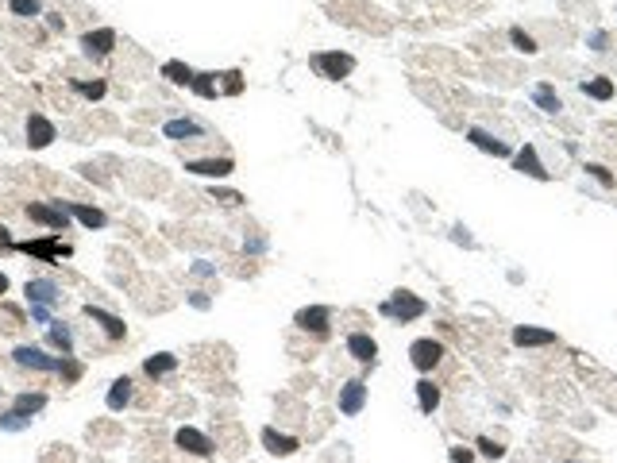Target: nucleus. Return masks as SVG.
<instances>
[{
  "label": "nucleus",
  "instance_id": "5",
  "mask_svg": "<svg viewBox=\"0 0 617 463\" xmlns=\"http://www.w3.org/2000/svg\"><path fill=\"white\" fill-rule=\"evenodd\" d=\"M409 359H413L417 371H432V367L444 359V344H440V340H413Z\"/></svg>",
  "mask_w": 617,
  "mask_h": 463
},
{
  "label": "nucleus",
  "instance_id": "9",
  "mask_svg": "<svg viewBox=\"0 0 617 463\" xmlns=\"http://www.w3.org/2000/svg\"><path fill=\"white\" fill-rule=\"evenodd\" d=\"M12 359H16L20 367H31V371H46V375H51V371H58V359H54V355H46L43 347H31V344L16 347V352H12Z\"/></svg>",
  "mask_w": 617,
  "mask_h": 463
},
{
  "label": "nucleus",
  "instance_id": "4",
  "mask_svg": "<svg viewBox=\"0 0 617 463\" xmlns=\"http://www.w3.org/2000/svg\"><path fill=\"white\" fill-rule=\"evenodd\" d=\"M24 255H35V259H43V263H54L58 255H70V243H62L58 235H46V240H24V243H16Z\"/></svg>",
  "mask_w": 617,
  "mask_h": 463
},
{
  "label": "nucleus",
  "instance_id": "32",
  "mask_svg": "<svg viewBox=\"0 0 617 463\" xmlns=\"http://www.w3.org/2000/svg\"><path fill=\"white\" fill-rule=\"evenodd\" d=\"M8 8H12L16 16H27V20L43 12V8H39V0H8Z\"/></svg>",
  "mask_w": 617,
  "mask_h": 463
},
{
  "label": "nucleus",
  "instance_id": "17",
  "mask_svg": "<svg viewBox=\"0 0 617 463\" xmlns=\"http://www.w3.org/2000/svg\"><path fill=\"white\" fill-rule=\"evenodd\" d=\"M262 448H267L270 456H293L301 444L293 437H286V432H278V429H262Z\"/></svg>",
  "mask_w": 617,
  "mask_h": 463
},
{
  "label": "nucleus",
  "instance_id": "7",
  "mask_svg": "<svg viewBox=\"0 0 617 463\" xmlns=\"http://www.w3.org/2000/svg\"><path fill=\"white\" fill-rule=\"evenodd\" d=\"M328 320L332 313L325 305H309V309H297V317H293V325L301 328V332H312V336H328Z\"/></svg>",
  "mask_w": 617,
  "mask_h": 463
},
{
  "label": "nucleus",
  "instance_id": "22",
  "mask_svg": "<svg viewBox=\"0 0 617 463\" xmlns=\"http://www.w3.org/2000/svg\"><path fill=\"white\" fill-rule=\"evenodd\" d=\"M533 101H536L540 112H548V116H556V112L564 108V101H559V93L552 89V85H536V89H533Z\"/></svg>",
  "mask_w": 617,
  "mask_h": 463
},
{
  "label": "nucleus",
  "instance_id": "45",
  "mask_svg": "<svg viewBox=\"0 0 617 463\" xmlns=\"http://www.w3.org/2000/svg\"><path fill=\"white\" fill-rule=\"evenodd\" d=\"M567 463H575V459H567Z\"/></svg>",
  "mask_w": 617,
  "mask_h": 463
},
{
  "label": "nucleus",
  "instance_id": "30",
  "mask_svg": "<svg viewBox=\"0 0 617 463\" xmlns=\"http://www.w3.org/2000/svg\"><path fill=\"white\" fill-rule=\"evenodd\" d=\"M583 93H586V97H594V101H610L613 97V81L610 78H594V81L583 85Z\"/></svg>",
  "mask_w": 617,
  "mask_h": 463
},
{
  "label": "nucleus",
  "instance_id": "3",
  "mask_svg": "<svg viewBox=\"0 0 617 463\" xmlns=\"http://www.w3.org/2000/svg\"><path fill=\"white\" fill-rule=\"evenodd\" d=\"M312 66H317L325 78L340 81V78H347V73L355 70V58H351V54H340V51H320V54H312Z\"/></svg>",
  "mask_w": 617,
  "mask_h": 463
},
{
  "label": "nucleus",
  "instance_id": "38",
  "mask_svg": "<svg viewBox=\"0 0 617 463\" xmlns=\"http://www.w3.org/2000/svg\"><path fill=\"white\" fill-rule=\"evenodd\" d=\"M213 197H216L220 205H240V201H243V197H240V193H232V190H213Z\"/></svg>",
  "mask_w": 617,
  "mask_h": 463
},
{
  "label": "nucleus",
  "instance_id": "18",
  "mask_svg": "<svg viewBox=\"0 0 617 463\" xmlns=\"http://www.w3.org/2000/svg\"><path fill=\"white\" fill-rule=\"evenodd\" d=\"M514 166L521 170V174H533V178H540V182L548 178V170H544V163L536 158V147H533V143H525V147L517 151V155H514Z\"/></svg>",
  "mask_w": 617,
  "mask_h": 463
},
{
  "label": "nucleus",
  "instance_id": "40",
  "mask_svg": "<svg viewBox=\"0 0 617 463\" xmlns=\"http://www.w3.org/2000/svg\"><path fill=\"white\" fill-rule=\"evenodd\" d=\"M224 93H240V73H228V85H224Z\"/></svg>",
  "mask_w": 617,
  "mask_h": 463
},
{
  "label": "nucleus",
  "instance_id": "8",
  "mask_svg": "<svg viewBox=\"0 0 617 463\" xmlns=\"http://www.w3.org/2000/svg\"><path fill=\"white\" fill-rule=\"evenodd\" d=\"M174 444H178L182 452H189V456H201V459H205V456H213V452H216V444L208 440L201 429H189V424H185V429H178Z\"/></svg>",
  "mask_w": 617,
  "mask_h": 463
},
{
  "label": "nucleus",
  "instance_id": "12",
  "mask_svg": "<svg viewBox=\"0 0 617 463\" xmlns=\"http://www.w3.org/2000/svg\"><path fill=\"white\" fill-rule=\"evenodd\" d=\"M112 46H116V31H112V27H101V31H85L81 35V51L89 54V58H104Z\"/></svg>",
  "mask_w": 617,
  "mask_h": 463
},
{
  "label": "nucleus",
  "instance_id": "27",
  "mask_svg": "<svg viewBox=\"0 0 617 463\" xmlns=\"http://www.w3.org/2000/svg\"><path fill=\"white\" fill-rule=\"evenodd\" d=\"M163 78H170L174 85H193V78H197V73L189 70L185 62H166V66H163Z\"/></svg>",
  "mask_w": 617,
  "mask_h": 463
},
{
  "label": "nucleus",
  "instance_id": "37",
  "mask_svg": "<svg viewBox=\"0 0 617 463\" xmlns=\"http://www.w3.org/2000/svg\"><path fill=\"white\" fill-rule=\"evenodd\" d=\"M586 170H591V174H594L598 182H602V185H613V174H610V170H606V166H598V163H591V166H586Z\"/></svg>",
  "mask_w": 617,
  "mask_h": 463
},
{
  "label": "nucleus",
  "instance_id": "36",
  "mask_svg": "<svg viewBox=\"0 0 617 463\" xmlns=\"http://www.w3.org/2000/svg\"><path fill=\"white\" fill-rule=\"evenodd\" d=\"M31 320L35 325H51V305H31Z\"/></svg>",
  "mask_w": 617,
  "mask_h": 463
},
{
  "label": "nucleus",
  "instance_id": "16",
  "mask_svg": "<svg viewBox=\"0 0 617 463\" xmlns=\"http://www.w3.org/2000/svg\"><path fill=\"white\" fill-rule=\"evenodd\" d=\"M514 344H517V347H548V344H556V332H548V328H529V325H521V328H514Z\"/></svg>",
  "mask_w": 617,
  "mask_h": 463
},
{
  "label": "nucleus",
  "instance_id": "14",
  "mask_svg": "<svg viewBox=\"0 0 617 463\" xmlns=\"http://www.w3.org/2000/svg\"><path fill=\"white\" fill-rule=\"evenodd\" d=\"M85 317H89L93 325H101L108 340H123V336H128V325H123L120 317H112V313H104V309H97V305H85Z\"/></svg>",
  "mask_w": 617,
  "mask_h": 463
},
{
  "label": "nucleus",
  "instance_id": "21",
  "mask_svg": "<svg viewBox=\"0 0 617 463\" xmlns=\"http://www.w3.org/2000/svg\"><path fill=\"white\" fill-rule=\"evenodd\" d=\"M66 209H70V216H78V220L85 224V228H104V224H108V216H104L101 209H93V205H81V201H66Z\"/></svg>",
  "mask_w": 617,
  "mask_h": 463
},
{
  "label": "nucleus",
  "instance_id": "10",
  "mask_svg": "<svg viewBox=\"0 0 617 463\" xmlns=\"http://www.w3.org/2000/svg\"><path fill=\"white\" fill-rule=\"evenodd\" d=\"M24 294H27V305H58L62 301L58 282H51V278H31Z\"/></svg>",
  "mask_w": 617,
  "mask_h": 463
},
{
  "label": "nucleus",
  "instance_id": "43",
  "mask_svg": "<svg viewBox=\"0 0 617 463\" xmlns=\"http://www.w3.org/2000/svg\"><path fill=\"white\" fill-rule=\"evenodd\" d=\"M8 243H12V235H8V228L0 224V248H8Z\"/></svg>",
  "mask_w": 617,
  "mask_h": 463
},
{
  "label": "nucleus",
  "instance_id": "24",
  "mask_svg": "<svg viewBox=\"0 0 617 463\" xmlns=\"http://www.w3.org/2000/svg\"><path fill=\"white\" fill-rule=\"evenodd\" d=\"M128 402H131V379L123 375V379H116V382H112V390H108V409L120 413Z\"/></svg>",
  "mask_w": 617,
  "mask_h": 463
},
{
  "label": "nucleus",
  "instance_id": "25",
  "mask_svg": "<svg viewBox=\"0 0 617 463\" xmlns=\"http://www.w3.org/2000/svg\"><path fill=\"white\" fill-rule=\"evenodd\" d=\"M174 367H178V355H151L147 359V363H143V371L151 375V379H163V375H170V371H174Z\"/></svg>",
  "mask_w": 617,
  "mask_h": 463
},
{
  "label": "nucleus",
  "instance_id": "13",
  "mask_svg": "<svg viewBox=\"0 0 617 463\" xmlns=\"http://www.w3.org/2000/svg\"><path fill=\"white\" fill-rule=\"evenodd\" d=\"M189 174H201V178H228L235 170L232 158H193V163H185Z\"/></svg>",
  "mask_w": 617,
  "mask_h": 463
},
{
  "label": "nucleus",
  "instance_id": "1",
  "mask_svg": "<svg viewBox=\"0 0 617 463\" xmlns=\"http://www.w3.org/2000/svg\"><path fill=\"white\" fill-rule=\"evenodd\" d=\"M424 301L417 297V294H409V290H397V294L390 297V301H382V317H390V320H417V317H424Z\"/></svg>",
  "mask_w": 617,
  "mask_h": 463
},
{
  "label": "nucleus",
  "instance_id": "44",
  "mask_svg": "<svg viewBox=\"0 0 617 463\" xmlns=\"http://www.w3.org/2000/svg\"><path fill=\"white\" fill-rule=\"evenodd\" d=\"M4 294H8V278L0 274V297H4Z\"/></svg>",
  "mask_w": 617,
  "mask_h": 463
},
{
  "label": "nucleus",
  "instance_id": "42",
  "mask_svg": "<svg viewBox=\"0 0 617 463\" xmlns=\"http://www.w3.org/2000/svg\"><path fill=\"white\" fill-rule=\"evenodd\" d=\"M189 301H193L197 309H208V297H205V294H193V297H189Z\"/></svg>",
  "mask_w": 617,
  "mask_h": 463
},
{
  "label": "nucleus",
  "instance_id": "39",
  "mask_svg": "<svg viewBox=\"0 0 617 463\" xmlns=\"http://www.w3.org/2000/svg\"><path fill=\"white\" fill-rule=\"evenodd\" d=\"M452 463H474L467 448H452Z\"/></svg>",
  "mask_w": 617,
  "mask_h": 463
},
{
  "label": "nucleus",
  "instance_id": "20",
  "mask_svg": "<svg viewBox=\"0 0 617 463\" xmlns=\"http://www.w3.org/2000/svg\"><path fill=\"white\" fill-rule=\"evenodd\" d=\"M467 139H471V143L479 147V151H486V155H494V158H506V155H509V147L501 143V139H494L490 131H482V128H471V131H467Z\"/></svg>",
  "mask_w": 617,
  "mask_h": 463
},
{
  "label": "nucleus",
  "instance_id": "41",
  "mask_svg": "<svg viewBox=\"0 0 617 463\" xmlns=\"http://www.w3.org/2000/svg\"><path fill=\"white\" fill-rule=\"evenodd\" d=\"M591 46H594V51H606V31H594L591 35Z\"/></svg>",
  "mask_w": 617,
  "mask_h": 463
},
{
  "label": "nucleus",
  "instance_id": "19",
  "mask_svg": "<svg viewBox=\"0 0 617 463\" xmlns=\"http://www.w3.org/2000/svg\"><path fill=\"white\" fill-rule=\"evenodd\" d=\"M347 352L359 359V363H374V355H378V344L370 340L367 332H351L347 336Z\"/></svg>",
  "mask_w": 617,
  "mask_h": 463
},
{
  "label": "nucleus",
  "instance_id": "11",
  "mask_svg": "<svg viewBox=\"0 0 617 463\" xmlns=\"http://www.w3.org/2000/svg\"><path fill=\"white\" fill-rule=\"evenodd\" d=\"M54 136H58V131H54V124L46 116H39V112H31V116H27V147L43 151V147L54 143Z\"/></svg>",
  "mask_w": 617,
  "mask_h": 463
},
{
  "label": "nucleus",
  "instance_id": "28",
  "mask_svg": "<svg viewBox=\"0 0 617 463\" xmlns=\"http://www.w3.org/2000/svg\"><path fill=\"white\" fill-rule=\"evenodd\" d=\"M509 43H514L521 54H536V51H540V46H536V39L525 31V27H509Z\"/></svg>",
  "mask_w": 617,
  "mask_h": 463
},
{
  "label": "nucleus",
  "instance_id": "34",
  "mask_svg": "<svg viewBox=\"0 0 617 463\" xmlns=\"http://www.w3.org/2000/svg\"><path fill=\"white\" fill-rule=\"evenodd\" d=\"M193 89L201 93V97H216V81H213V73H197V78H193Z\"/></svg>",
  "mask_w": 617,
  "mask_h": 463
},
{
  "label": "nucleus",
  "instance_id": "26",
  "mask_svg": "<svg viewBox=\"0 0 617 463\" xmlns=\"http://www.w3.org/2000/svg\"><path fill=\"white\" fill-rule=\"evenodd\" d=\"M51 344L58 347L62 355H70V352H73V332H70V325H62V320H51Z\"/></svg>",
  "mask_w": 617,
  "mask_h": 463
},
{
  "label": "nucleus",
  "instance_id": "15",
  "mask_svg": "<svg viewBox=\"0 0 617 463\" xmlns=\"http://www.w3.org/2000/svg\"><path fill=\"white\" fill-rule=\"evenodd\" d=\"M163 136L166 139H197V136H205V124H197V120H189V116H178V120H166L163 124Z\"/></svg>",
  "mask_w": 617,
  "mask_h": 463
},
{
  "label": "nucleus",
  "instance_id": "33",
  "mask_svg": "<svg viewBox=\"0 0 617 463\" xmlns=\"http://www.w3.org/2000/svg\"><path fill=\"white\" fill-rule=\"evenodd\" d=\"M479 452L486 459H501V456H506V448H501L498 440H490V437H479Z\"/></svg>",
  "mask_w": 617,
  "mask_h": 463
},
{
  "label": "nucleus",
  "instance_id": "31",
  "mask_svg": "<svg viewBox=\"0 0 617 463\" xmlns=\"http://www.w3.org/2000/svg\"><path fill=\"white\" fill-rule=\"evenodd\" d=\"M73 89H78L81 97H89V101H101V97H104V89H108V85H104V81L97 78V81H73Z\"/></svg>",
  "mask_w": 617,
  "mask_h": 463
},
{
  "label": "nucleus",
  "instance_id": "6",
  "mask_svg": "<svg viewBox=\"0 0 617 463\" xmlns=\"http://www.w3.org/2000/svg\"><path fill=\"white\" fill-rule=\"evenodd\" d=\"M363 405H367V382L351 379V382L340 386V413H344V417H359Z\"/></svg>",
  "mask_w": 617,
  "mask_h": 463
},
{
  "label": "nucleus",
  "instance_id": "35",
  "mask_svg": "<svg viewBox=\"0 0 617 463\" xmlns=\"http://www.w3.org/2000/svg\"><path fill=\"white\" fill-rule=\"evenodd\" d=\"M58 375H62V379H70V382H78L81 379V363H73V359H58Z\"/></svg>",
  "mask_w": 617,
  "mask_h": 463
},
{
  "label": "nucleus",
  "instance_id": "23",
  "mask_svg": "<svg viewBox=\"0 0 617 463\" xmlns=\"http://www.w3.org/2000/svg\"><path fill=\"white\" fill-rule=\"evenodd\" d=\"M43 405H46V394H39V390H35V394H20V398L12 402V413H20V417L31 421L35 413L43 409Z\"/></svg>",
  "mask_w": 617,
  "mask_h": 463
},
{
  "label": "nucleus",
  "instance_id": "2",
  "mask_svg": "<svg viewBox=\"0 0 617 463\" xmlns=\"http://www.w3.org/2000/svg\"><path fill=\"white\" fill-rule=\"evenodd\" d=\"M27 216H31L35 224H43V228H51V232H66V224H70V209H66L62 201H54V205L35 201V205H27Z\"/></svg>",
  "mask_w": 617,
  "mask_h": 463
},
{
  "label": "nucleus",
  "instance_id": "29",
  "mask_svg": "<svg viewBox=\"0 0 617 463\" xmlns=\"http://www.w3.org/2000/svg\"><path fill=\"white\" fill-rule=\"evenodd\" d=\"M417 402H421L424 413H432L436 405H440V390H436L432 382H417Z\"/></svg>",
  "mask_w": 617,
  "mask_h": 463
}]
</instances>
